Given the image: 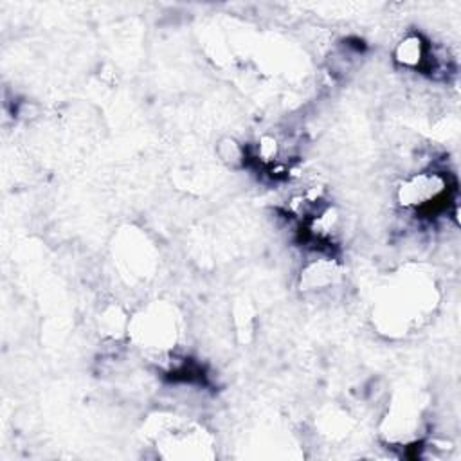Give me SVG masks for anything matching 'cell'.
Returning <instances> with one entry per match:
<instances>
[{
    "label": "cell",
    "mask_w": 461,
    "mask_h": 461,
    "mask_svg": "<svg viewBox=\"0 0 461 461\" xmlns=\"http://www.w3.org/2000/svg\"><path fill=\"white\" fill-rule=\"evenodd\" d=\"M436 286L423 272L400 274L373 306L375 328L387 337H405L434 310Z\"/></svg>",
    "instance_id": "obj_1"
},
{
    "label": "cell",
    "mask_w": 461,
    "mask_h": 461,
    "mask_svg": "<svg viewBox=\"0 0 461 461\" xmlns=\"http://www.w3.org/2000/svg\"><path fill=\"white\" fill-rule=\"evenodd\" d=\"M216 157L229 169H241L249 162L247 146L234 137H221L216 142Z\"/></svg>",
    "instance_id": "obj_6"
},
{
    "label": "cell",
    "mask_w": 461,
    "mask_h": 461,
    "mask_svg": "<svg viewBox=\"0 0 461 461\" xmlns=\"http://www.w3.org/2000/svg\"><path fill=\"white\" fill-rule=\"evenodd\" d=\"M396 202L403 211L432 214L447 209L450 200L448 175L439 169H421L403 176L396 187Z\"/></svg>",
    "instance_id": "obj_3"
},
{
    "label": "cell",
    "mask_w": 461,
    "mask_h": 461,
    "mask_svg": "<svg viewBox=\"0 0 461 461\" xmlns=\"http://www.w3.org/2000/svg\"><path fill=\"white\" fill-rule=\"evenodd\" d=\"M393 59L405 70L432 72L434 49L430 41L420 32H407L393 50Z\"/></svg>",
    "instance_id": "obj_5"
},
{
    "label": "cell",
    "mask_w": 461,
    "mask_h": 461,
    "mask_svg": "<svg viewBox=\"0 0 461 461\" xmlns=\"http://www.w3.org/2000/svg\"><path fill=\"white\" fill-rule=\"evenodd\" d=\"M342 281L340 263L331 256H315L303 263L299 272V290L303 294L324 295Z\"/></svg>",
    "instance_id": "obj_4"
},
{
    "label": "cell",
    "mask_w": 461,
    "mask_h": 461,
    "mask_svg": "<svg viewBox=\"0 0 461 461\" xmlns=\"http://www.w3.org/2000/svg\"><path fill=\"white\" fill-rule=\"evenodd\" d=\"M180 326L182 319L175 304L167 301H151L130 317L126 335L146 353L166 358L175 353L182 333Z\"/></svg>",
    "instance_id": "obj_2"
}]
</instances>
